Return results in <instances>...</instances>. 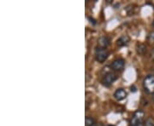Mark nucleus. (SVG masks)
Masks as SVG:
<instances>
[{"label": "nucleus", "mask_w": 154, "mask_h": 126, "mask_svg": "<svg viewBox=\"0 0 154 126\" xmlns=\"http://www.w3.org/2000/svg\"><path fill=\"white\" fill-rule=\"evenodd\" d=\"M95 126H103V125H101V124H98V125H95Z\"/></svg>", "instance_id": "14"}, {"label": "nucleus", "mask_w": 154, "mask_h": 126, "mask_svg": "<svg viewBox=\"0 0 154 126\" xmlns=\"http://www.w3.org/2000/svg\"><path fill=\"white\" fill-rule=\"evenodd\" d=\"M125 65V61L123 59H116L112 63H111V68L114 70V71H121L122 69L124 67Z\"/></svg>", "instance_id": "4"}, {"label": "nucleus", "mask_w": 154, "mask_h": 126, "mask_svg": "<svg viewBox=\"0 0 154 126\" xmlns=\"http://www.w3.org/2000/svg\"><path fill=\"white\" fill-rule=\"evenodd\" d=\"M108 56H109V52L106 49L97 47V49H95V59L99 63L105 62L107 60Z\"/></svg>", "instance_id": "2"}, {"label": "nucleus", "mask_w": 154, "mask_h": 126, "mask_svg": "<svg viewBox=\"0 0 154 126\" xmlns=\"http://www.w3.org/2000/svg\"><path fill=\"white\" fill-rule=\"evenodd\" d=\"M95 121L93 118L91 117H87L86 118V125L85 126H95Z\"/></svg>", "instance_id": "10"}, {"label": "nucleus", "mask_w": 154, "mask_h": 126, "mask_svg": "<svg viewBox=\"0 0 154 126\" xmlns=\"http://www.w3.org/2000/svg\"><path fill=\"white\" fill-rule=\"evenodd\" d=\"M148 41L150 43H154V32H152V33H149Z\"/></svg>", "instance_id": "12"}, {"label": "nucleus", "mask_w": 154, "mask_h": 126, "mask_svg": "<svg viewBox=\"0 0 154 126\" xmlns=\"http://www.w3.org/2000/svg\"><path fill=\"white\" fill-rule=\"evenodd\" d=\"M127 92L123 89H116L114 93V97H115L117 101H122L126 98Z\"/></svg>", "instance_id": "7"}, {"label": "nucleus", "mask_w": 154, "mask_h": 126, "mask_svg": "<svg viewBox=\"0 0 154 126\" xmlns=\"http://www.w3.org/2000/svg\"><path fill=\"white\" fill-rule=\"evenodd\" d=\"M110 39L108 37H106V36H103V37L99 38V40H98V47L103 48V49H106L110 45Z\"/></svg>", "instance_id": "5"}, {"label": "nucleus", "mask_w": 154, "mask_h": 126, "mask_svg": "<svg viewBox=\"0 0 154 126\" xmlns=\"http://www.w3.org/2000/svg\"><path fill=\"white\" fill-rule=\"evenodd\" d=\"M138 126H144L143 124H141V125H138Z\"/></svg>", "instance_id": "16"}, {"label": "nucleus", "mask_w": 154, "mask_h": 126, "mask_svg": "<svg viewBox=\"0 0 154 126\" xmlns=\"http://www.w3.org/2000/svg\"><path fill=\"white\" fill-rule=\"evenodd\" d=\"M152 26H153V28H154V21H153V23H152Z\"/></svg>", "instance_id": "17"}, {"label": "nucleus", "mask_w": 154, "mask_h": 126, "mask_svg": "<svg viewBox=\"0 0 154 126\" xmlns=\"http://www.w3.org/2000/svg\"><path fill=\"white\" fill-rule=\"evenodd\" d=\"M151 58H152V60H154V49H152V54H151Z\"/></svg>", "instance_id": "13"}, {"label": "nucleus", "mask_w": 154, "mask_h": 126, "mask_svg": "<svg viewBox=\"0 0 154 126\" xmlns=\"http://www.w3.org/2000/svg\"><path fill=\"white\" fill-rule=\"evenodd\" d=\"M136 50H137L138 54L143 55L146 53L147 49H146V45H145L144 44H138L136 46Z\"/></svg>", "instance_id": "9"}, {"label": "nucleus", "mask_w": 154, "mask_h": 126, "mask_svg": "<svg viewBox=\"0 0 154 126\" xmlns=\"http://www.w3.org/2000/svg\"><path fill=\"white\" fill-rule=\"evenodd\" d=\"M143 88L148 94L154 93V75H148L144 78Z\"/></svg>", "instance_id": "1"}, {"label": "nucleus", "mask_w": 154, "mask_h": 126, "mask_svg": "<svg viewBox=\"0 0 154 126\" xmlns=\"http://www.w3.org/2000/svg\"><path fill=\"white\" fill-rule=\"evenodd\" d=\"M144 126H154V119L152 118H149L147 119L145 124H144Z\"/></svg>", "instance_id": "11"}, {"label": "nucleus", "mask_w": 154, "mask_h": 126, "mask_svg": "<svg viewBox=\"0 0 154 126\" xmlns=\"http://www.w3.org/2000/svg\"><path fill=\"white\" fill-rule=\"evenodd\" d=\"M145 117V113L142 110H137L130 120V125L131 126H138L142 124V121Z\"/></svg>", "instance_id": "3"}, {"label": "nucleus", "mask_w": 154, "mask_h": 126, "mask_svg": "<svg viewBox=\"0 0 154 126\" xmlns=\"http://www.w3.org/2000/svg\"><path fill=\"white\" fill-rule=\"evenodd\" d=\"M129 41H130L129 37L128 35H123V36H122V37H120L119 39H117L116 44H117L118 47H123V46H125V45L128 44Z\"/></svg>", "instance_id": "8"}, {"label": "nucleus", "mask_w": 154, "mask_h": 126, "mask_svg": "<svg viewBox=\"0 0 154 126\" xmlns=\"http://www.w3.org/2000/svg\"><path fill=\"white\" fill-rule=\"evenodd\" d=\"M116 79V75L112 72H108L105 75L104 78V84L105 85H110Z\"/></svg>", "instance_id": "6"}, {"label": "nucleus", "mask_w": 154, "mask_h": 126, "mask_svg": "<svg viewBox=\"0 0 154 126\" xmlns=\"http://www.w3.org/2000/svg\"><path fill=\"white\" fill-rule=\"evenodd\" d=\"M107 126H113V125H107Z\"/></svg>", "instance_id": "18"}, {"label": "nucleus", "mask_w": 154, "mask_h": 126, "mask_svg": "<svg viewBox=\"0 0 154 126\" xmlns=\"http://www.w3.org/2000/svg\"><path fill=\"white\" fill-rule=\"evenodd\" d=\"M152 99H153V101H154V93L152 94Z\"/></svg>", "instance_id": "15"}]
</instances>
